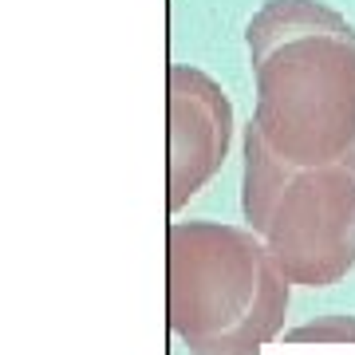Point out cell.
Returning <instances> with one entry per match:
<instances>
[{
	"instance_id": "6da1fadb",
	"label": "cell",
	"mask_w": 355,
	"mask_h": 355,
	"mask_svg": "<svg viewBox=\"0 0 355 355\" xmlns=\"http://www.w3.org/2000/svg\"><path fill=\"white\" fill-rule=\"evenodd\" d=\"M288 304L277 257L229 225L170 229V324L198 355H257Z\"/></svg>"
},
{
	"instance_id": "7a4b0ae2",
	"label": "cell",
	"mask_w": 355,
	"mask_h": 355,
	"mask_svg": "<svg viewBox=\"0 0 355 355\" xmlns=\"http://www.w3.org/2000/svg\"><path fill=\"white\" fill-rule=\"evenodd\" d=\"M265 229L284 277L312 288L331 284L355 261V174L328 166L288 182Z\"/></svg>"
},
{
	"instance_id": "3957f363",
	"label": "cell",
	"mask_w": 355,
	"mask_h": 355,
	"mask_svg": "<svg viewBox=\"0 0 355 355\" xmlns=\"http://www.w3.org/2000/svg\"><path fill=\"white\" fill-rule=\"evenodd\" d=\"M288 340H355V316H324L288 331Z\"/></svg>"
}]
</instances>
